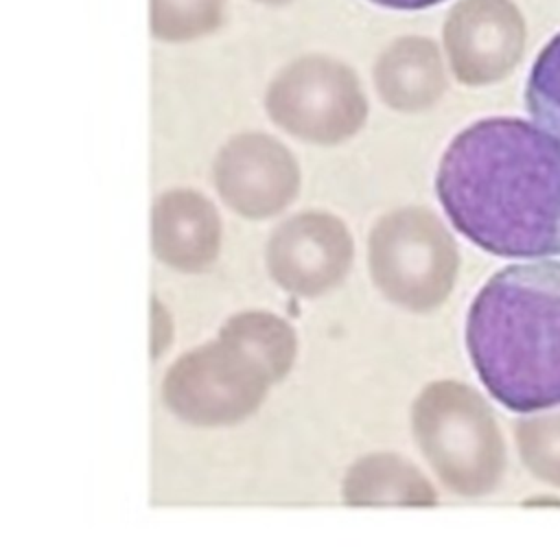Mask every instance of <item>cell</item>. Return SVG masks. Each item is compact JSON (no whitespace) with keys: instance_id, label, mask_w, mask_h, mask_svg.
Returning a JSON list of instances; mask_svg holds the SVG:
<instances>
[{"instance_id":"cell-7","label":"cell","mask_w":560,"mask_h":560,"mask_svg":"<svg viewBox=\"0 0 560 560\" xmlns=\"http://www.w3.org/2000/svg\"><path fill=\"white\" fill-rule=\"evenodd\" d=\"M354 243L341 219L328 212H302L271 234L267 267L289 293L315 298L337 287L352 267Z\"/></svg>"},{"instance_id":"cell-12","label":"cell","mask_w":560,"mask_h":560,"mask_svg":"<svg viewBox=\"0 0 560 560\" xmlns=\"http://www.w3.org/2000/svg\"><path fill=\"white\" fill-rule=\"evenodd\" d=\"M514 440L525 468L536 479L560 488V411L518 418Z\"/></svg>"},{"instance_id":"cell-5","label":"cell","mask_w":560,"mask_h":560,"mask_svg":"<svg viewBox=\"0 0 560 560\" xmlns=\"http://www.w3.org/2000/svg\"><path fill=\"white\" fill-rule=\"evenodd\" d=\"M271 383L249 352L219 335L173 363L162 383V398L190 424L225 427L254 413Z\"/></svg>"},{"instance_id":"cell-10","label":"cell","mask_w":560,"mask_h":560,"mask_svg":"<svg viewBox=\"0 0 560 560\" xmlns=\"http://www.w3.org/2000/svg\"><path fill=\"white\" fill-rule=\"evenodd\" d=\"M341 492L348 505L431 508L438 503L433 483L396 453H374L357 459L343 477Z\"/></svg>"},{"instance_id":"cell-6","label":"cell","mask_w":560,"mask_h":560,"mask_svg":"<svg viewBox=\"0 0 560 560\" xmlns=\"http://www.w3.org/2000/svg\"><path fill=\"white\" fill-rule=\"evenodd\" d=\"M267 109L278 125L313 142H339L363 120V98L348 72L328 63H300L269 90Z\"/></svg>"},{"instance_id":"cell-11","label":"cell","mask_w":560,"mask_h":560,"mask_svg":"<svg viewBox=\"0 0 560 560\" xmlns=\"http://www.w3.org/2000/svg\"><path fill=\"white\" fill-rule=\"evenodd\" d=\"M219 335L249 352L267 370L271 381H280L293 365L298 350L295 332L273 313L245 311L232 315Z\"/></svg>"},{"instance_id":"cell-4","label":"cell","mask_w":560,"mask_h":560,"mask_svg":"<svg viewBox=\"0 0 560 560\" xmlns=\"http://www.w3.org/2000/svg\"><path fill=\"white\" fill-rule=\"evenodd\" d=\"M368 262L376 289L389 302L411 313H429L446 302L457 282L459 249L438 214L407 206L374 223Z\"/></svg>"},{"instance_id":"cell-3","label":"cell","mask_w":560,"mask_h":560,"mask_svg":"<svg viewBox=\"0 0 560 560\" xmlns=\"http://www.w3.org/2000/svg\"><path fill=\"white\" fill-rule=\"evenodd\" d=\"M416 446L459 497H486L503 479L505 442L492 407L466 383H429L411 405Z\"/></svg>"},{"instance_id":"cell-13","label":"cell","mask_w":560,"mask_h":560,"mask_svg":"<svg viewBox=\"0 0 560 560\" xmlns=\"http://www.w3.org/2000/svg\"><path fill=\"white\" fill-rule=\"evenodd\" d=\"M525 103L536 125L560 142V33L547 42L532 66Z\"/></svg>"},{"instance_id":"cell-15","label":"cell","mask_w":560,"mask_h":560,"mask_svg":"<svg viewBox=\"0 0 560 560\" xmlns=\"http://www.w3.org/2000/svg\"><path fill=\"white\" fill-rule=\"evenodd\" d=\"M153 311H155V319H153V326H158V322L160 319H168V317H164V313H162V306L158 304V302H153ZM168 341V337L164 335V332H160V328H155V343H153V348H155V354H160V348L164 346Z\"/></svg>"},{"instance_id":"cell-14","label":"cell","mask_w":560,"mask_h":560,"mask_svg":"<svg viewBox=\"0 0 560 560\" xmlns=\"http://www.w3.org/2000/svg\"><path fill=\"white\" fill-rule=\"evenodd\" d=\"M381 7H387V9H400V11H418V9H427V7H433V4H440L444 0H372Z\"/></svg>"},{"instance_id":"cell-1","label":"cell","mask_w":560,"mask_h":560,"mask_svg":"<svg viewBox=\"0 0 560 560\" xmlns=\"http://www.w3.org/2000/svg\"><path fill=\"white\" fill-rule=\"evenodd\" d=\"M438 199L468 241L503 258L560 256V142L523 118L466 127L442 155Z\"/></svg>"},{"instance_id":"cell-9","label":"cell","mask_w":560,"mask_h":560,"mask_svg":"<svg viewBox=\"0 0 560 560\" xmlns=\"http://www.w3.org/2000/svg\"><path fill=\"white\" fill-rule=\"evenodd\" d=\"M153 252L173 269L195 273L219 254L221 221L195 190H168L153 203Z\"/></svg>"},{"instance_id":"cell-8","label":"cell","mask_w":560,"mask_h":560,"mask_svg":"<svg viewBox=\"0 0 560 560\" xmlns=\"http://www.w3.org/2000/svg\"><path fill=\"white\" fill-rule=\"evenodd\" d=\"M214 186L234 212L247 219H267L295 199L300 171L280 142L249 133L223 147L214 162Z\"/></svg>"},{"instance_id":"cell-2","label":"cell","mask_w":560,"mask_h":560,"mask_svg":"<svg viewBox=\"0 0 560 560\" xmlns=\"http://www.w3.org/2000/svg\"><path fill=\"white\" fill-rule=\"evenodd\" d=\"M466 348L503 407L527 413L560 405V262L497 271L468 308Z\"/></svg>"}]
</instances>
